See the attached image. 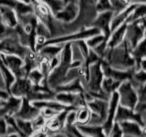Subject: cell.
Instances as JSON below:
<instances>
[{
	"label": "cell",
	"mask_w": 146,
	"mask_h": 137,
	"mask_svg": "<svg viewBox=\"0 0 146 137\" xmlns=\"http://www.w3.org/2000/svg\"><path fill=\"white\" fill-rule=\"evenodd\" d=\"M98 0H78V6H79V14L76 19L68 24H62L58 22L59 29L64 30L67 34L74 33L79 31L80 29L89 27L90 24L94 17L97 15L95 6Z\"/></svg>",
	"instance_id": "obj_1"
},
{
	"label": "cell",
	"mask_w": 146,
	"mask_h": 137,
	"mask_svg": "<svg viewBox=\"0 0 146 137\" xmlns=\"http://www.w3.org/2000/svg\"><path fill=\"white\" fill-rule=\"evenodd\" d=\"M98 34H100V31L98 29H96V27H85V29H82L79 31L74 32V33L61 35L59 37H55V38L47 39L36 49V51L42 47V46H45V45H64L65 43L73 42V41H77L80 39L86 40Z\"/></svg>",
	"instance_id": "obj_2"
},
{
	"label": "cell",
	"mask_w": 146,
	"mask_h": 137,
	"mask_svg": "<svg viewBox=\"0 0 146 137\" xmlns=\"http://www.w3.org/2000/svg\"><path fill=\"white\" fill-rule=\"evenodd\" d=\"M29 47L22 45L17 34L9 36L7 38L0 40V53L6 55H16L24 59L27 54L30 51Z\"/></svg>",
	"instance_id": "obj_3"
},
{
	"label": "cell",
	"mask_w": 146,
	"mask_h": 137,
	"mask_svg": "<svg viewBox=\"0 0 146 137\" xmlns=\"http://www.w3.org/2000/svg\"><path fill=\"white\" fill-rule=\"evenodd\" d=\"M145 37V17L127 24L125 32V40L128 47L131 50L143 40Z\"/></svg>",
	"instance_id": "obj_4"
},
{
	"label": "cell",
	"mask_w": 146,
	"mask_h": 137,
	"mask_svg": "<svg viewBox=\"0 0 146 137\" xmlns=\"http://www.w3.org/2000/svg\"><path fill=\"white\" fill-rule=\"evenodd\" d=\"M116 91L119 94V104L123 107L134 110L138 102V94L129 80L122 81Z\"/></svg>",
	"instance_id": "obj_5"
},
{
	"label": "cell",
	"mask_w": 146,
	"mask_h": 137,
	"mask_svg": "<svg viewBox=\"0 0 146 137\" xmlns=\"http://www.w3.org/2000/svg\"><path fill=\"white\" fill-rule=\"evenodd\" d=\"M100 61L90 64L89 66V79L88 82H87V91H91V92H100V91H102V82L104 75L102 70Z\"/></svg>",
	"instance_id": "obj_6"
},
{
	"label": "cell",
	"mask_w": 146,
	"mask_h": 137,
	"mask_svg": "<svg viewBox=\"0 0 146 137\" xmlns=\"http://www.w3.org/2000/svg\"><path fill=\"white\" fill-rule=\"evenodd\" d=\"M113 17V11L108 10L97 13V15L94 17L92 22L90 24V27H93L98 29L100 33H102L105 39L109 40L110 36L111 34V21Z\"/></svg>",
	"instance_id": "obj_7"
},
{
	"label": "cell",
	"mask_w": 146,
	"mask_h": 137,
	"mask_svg": "<svg viewBox=\"0 0 146 137\" xmlns=\"http://www.w3.org/2000/svg\"><path fill=\"white\" fill-rule=\"evenodd\" d=\"M0 59L16 78L26 77L24 61L21 58L16 55H6L0 53Z\"/></svg>",
	"instance_id": "obj_8"
},
{
	"label": "cell",
	"mask_w": 146,
	"mask_h": 137,
	"mask_svg": "<svg viewBox=\"0 0 146 137\" xmlns=\"http://www.w3.org/2000/svg\"><path fill=\"white\" fill-rule=\"evenodd\" d=\"M118 105H119V94L115 90L111 94V97L109 99V108H108L107 117L102 124L104 134H106L107 137L112 129L114 122H115L114 119H115V114H116Z\"/></svg>",
	"instance_id": "obj_9"
},
{
	"label": "cell",
	"mask_w": 146,
	"mask_h": 137,
	"mask_svg": "<svg viewBox=\"0 0 146 137\" xmlns=\"http://www.w3.org/2000/svg\"><path fill=\"white\" fill-rule=\"evenodd\" d=\"M33 89V84L27 77L16 78L10 87L9 94L18 98H26Z\"/></svg>",
	"instance_id": "obj_10"
},
{
	"label": "cell",
	"mask_w": 146,
	"mask_h": 137,
	"mask_svg": "<svg viewBox=\"0 0 146 137\" xmlns=\"http://www.w3.org/2000/svg\"><path fill=\"white\" fill-rule=\"evenodd\" d=\"M78 14H79L78 1H73L67 3L62 10L53 15V17L62 24H68L76 19Z\"/></svg>",
	"instance_id": "obj_11"
},
{
	"label": "cell",
	"mask_w": 146,
	"mask_h": 137,
	"mask_svg": "<svg viewBox=\"0 0 146 137\" xmlns=\"http://www.w3.org/2000/svg\"><path fill=\"white\" fill-rule=\"evenodd\" d=\"M114 121H115V122L123 121H133L138 122L141 126H145V120L143 117H141L139 113H136L133 110L123 107L120 104L118 105Z\"/></svg>",
	"instance_id": "obj_12"
},
{
	"label": "cell",
	"mask_w": 146,
	"mask_h": 137,
	"mask_svg": "<svg viewBox=\"0 0 146 137\" xmlns=\"http://www.w3.org/2000/svg\"><path fill=\"white\" fill-rule=\"evenodd\" d=\"M39 114H40L39 109L33 106L27 98H22L21 106L19 110H18V112L14 115V117L23 119V120H27V121H32L38 115H39Z\"/></svg>",
	"instance_id": "obj_13"
},
{
	"label": "cell",
	"mask_w": 146,
	"mask_h": 137,
	"mask_svg": "<svg viewBox=\"0 0 146 137\" xmlns=\"http://www.w3.org/2000/svg\"><path fill=\"white\" fill-rule=\"evenodd\" d=\"M0 6H5L15 11L17 16H23L34 13L32 4H26L19 0H0Z\"/></svg>",
	"instance_id": "obj_14"
},
{
	"label": "cell",
	"mask_w": 146,
	"mask_h": 137,
	"mask_svg": "<svg viewBox=\"0 0 146 137\" xmlns=\"http://www.w3.org/2000/svg\"><path fill=\"white\" fill-rule=\"evenodd\" d=\"M119 125L123 135H131L135 137H145V126H141L133 121L119 122Z\"/></svg>",
	"instance_id": "obj_15"
},
{
	"label": "cell",
	"mask_w": 146,
	"mask_h": 137,
	"mask_svg": "<svg viewBox=\"0 0 146 137\" xmlns=\"http://www.w3.org/2000/svg\"><path fill=\"white\" fill-rule=\"evenodd\" d=\"M86 106L89 108L90 112L98 115L103 122H105L108 113L109 100H104L102 99L93 98L90 102H86Z\"/></svg>",
	"instance_id": "obj_16"
},
{
	"label": "cell",
	"mask_w": 146,
	"mask_h": 137,
	"mask_svg": "<svg viewBox=\"0 0 146 137\" xmlns=\"http://www.w3.org/2000/svg\"><path fill=\"white\" fill-rule=\"evenodd\" d=\"M31 104L38 109H43L48 108L54 110L56 112H62V111H70V110L75 109L72 106H68V105L62 104L60 102H57L55 100H34V102H30Z\"/></svg>",
	"instance_id": "obj_17"
},
{
	"label": "cell",
	"mask_w": 146,
	"mask_h": 137,
	"mask_svg": "<svg viewBox=\"0 0 146 137\" xmlns=\"http://www.w3.org/2000/svg\"><path fill=\"white\" fill-rule=\"evenodd\" d=\"M127 29V23H123L122 25L118 27L115 30L111 32L110 39L107 42V49H114L123 42L125 39V32Z\"/></svg>",
	"instance_id": "obj_18"
},
{
	"label": "cell",
	"mask_w": 146,
	"mask_h": 137,
	"mask_svg": "<svg viewBox=\"0 0 146 137\" xmlns=\"http://www.w3.org/2000/svg\"><path fill=\"white\" fill-rule=\"evenodd\" d=\"M137 5L138 4H130L129 6L126 7L122 11H121L119 14H117V15L112 17L111 21V32L113 30H115L118 27L122 25L123 23H125L127 18L129 17L131 13L135 8V7L137 6Z\"/></svg>",
	"instance_id": "obj_19"
},
{
	"label": "cell",
	"mask_w": 146,
	"mask_h": 137,
	"mask_svg": "<svg viewBox=\"0 0 146 137\" xmlns=\"http://www.w3.org/2000/svg\"><path fill=\"white\" fill-rule=\"evenodd\" d=\"M55 93L56 92H72V93H77V92H84L86 91L82 86L80 78L76 79L72 81L68 82L65 84H61L57 86L56 88L53 90Z\"/></svg>",
	"instance_id": "obj_20"
},
{
	"label": "cell",
	"mask_w": 146,
	"mask_h": 137,
	"mask_svg": "<svg viewBox=\"0 0 146 137\" xmlns=\"http://www.w3.org/2000/svg\"><path fill=\"white\" fill-rule=\"evenodd\" d=\"M0 18L9 27L15 29L17 26V16L15 11L5 6H0Z\"/></svg>",
	"instance_id": "obj_21"
},
{
	"label": "cell",
	"mask_w": 146,
	"mask_h": 137,
	"mask_svg": "<svg viewBox=\"0 0 146 137\" xmlns=\"http://www.w3.org/2000/svg\"><path fill=\"white\" fill-rule=\"evenodd\" d=\"M145 39L141 40L139 44L131 50V54L134 61V70H141V61L145 59Z\"/></svg>",
	"instance_id": "obj_22"
},
{
	"label": "cell",
	"mask_w": 146,
	"mask_h": 137,
	"mask_svg": "<svg viewBox=\"0 0 146 137\" xmlns=\"http://www.w3.org/2000/svg\"><path fill=\"white\" fill-rule=\"evenodd\" d=\"M63 46L64 45H45L38 49L36 52L38 56L51 61L54 57L60 54Z\"/></svg>",
	"instance_id": "obj_23"
},
{
	"label": "cell",
	"mask_w": 146,
	"mask_h": 137,
	"mask_svg": "<svg viewBox=\"0 0 146 137\" xmlns=\"http://www.w3.org/2000/svg\"><path fill=\"white\" fill-rule=\"evenodd\" d=\"M77 129L81 134L89 137H107L104 134L102 125H92V124H82L75 125Z\"/></svg>",
	"instance_id": "obj_24"
},
{
	"label": "cell",
	"mask_w": 146,
	"mask_h": 137,
	"mask_svg": "<svg viewBox=\"0 0 146 137\" xmlns=\"http://www.w3.org/2000/svg\"><path fill=\"white\" fill-rule=\"evenodd\" d=\"M0 73H1V76L3 78V80L5 83V89H6V90L9 93V90H10V87L13 84V82L15 81L16 77L6 67V65H5L3 61H1V59H0Z\"/></svg>",
	"instance_id": "obj_25"
},
{
	"label": "cell",
	"mask_w": 146,
	"mask_h": 137,
	"mask_svg": "<svg viewBox=\"0 0 146 137\" xmlns=\"http://www.w3.org/2000/svg\"><path fill=\"white\" fill-rule=\"evenodd\" d=\"M78 93V92H77ZM77 93L72 92H56L54 96V100L62 104L68 105V106H72L74 105ZM74 108V107H73Z\"/></svg>",
	"instance_id": "obj_26"
},
{
	"label": "cell",
	"mask_w": 146,
	"mask_h": 137,
	"mask_svg": "<svg viewBox=\"0 0 146 137\" xmlns=\"http://www.w3.org/2000/svg\"><path fill=\"white\" fill-rule=\"evenodd\" d=\"M121 83V81L115 80L110 77H104L102 82V90L106 94L111 95L113 91L117 90V88Z\"/></svg>",
	"instance_id": "obj_27"
},
{
	"label": "cell",
	"mask_w": 146,
	"mask_h": 137,
	"mask_svg": "<svg viewBox=\"0 0 146 137\" xmlns=\"http://www.w3.org/2000/svg\"><path fill=\"white\" fill-rule=\"evenodd\" d=\"M145 14H146V5H145V3L138 4L133 10H132V12L131 13L129 17L127 18L125 23L129 24V23H131L133 21L141 19V18H143V17H145Z\"/></svg>",
	"instance_id": "obj_28"
},
{
	"label": "cell",
	"mask_w": 146,
	"mask_h": 137,
	"mask_svg": "<svg viewBox=\"0 0 146 137\" xmlns=\"http://www.w3.org/2000/svg\"><path fill=\"white\" fill-rule=\"evenodd\" d=\"M90 117V111L87 106L78 108L76 110V123L75 125L87 124Z\"/></svg>",
	"instance_id": "obj_29"
},
{
	"label": "cell",
	"mask_w": 146,
	"mask_h": 137,
	"mask_svg": "<svg viewBox=\"0 0 146 137\" xmlns=\"http://www.w3.org/2000/svg\"><path fill=\"white\" fill-rule=\"evenodd\" d=\"M15 119H16L17 126L21 132L23 137H29L33 134L34 131L32 129L31 121L23 120V119H19V118H15Z\"/></svg>",
	"instance_id": "obj_30"
},
{
	"label": "cell",
	"mask_w": 146,
	"mask_h": 137,
	"mask_svg": "<svg viewBox=\"0 0 146 137\" xmlns=\"http://www.w3.org/2000/svg\"><path fill=\"white\" fill-rule=\"evenodd\" d=\"M38 1L44 3L51 11L52 15H55L56 13L62 10L66 6V3L62 0H38Z\"/></svg>",
	"instance_id": "obj_31"
},
{
	"label": "cell",
	"mask_w": 146,
	"mask_h": 137,
	"mask_svg": "<svg viewBox=\"0 0 146 137\" xmlns=\"http://www.w3.org/2000/svg\"><path fill=\"white\" fill-rule=\"evenodd\" d=\"M27 77L29 78V80L32 82V84L34 86L39 85L41 82L43 81V80L47 79V78H45V76L42 74V72L38 70V68L32 70L29 74H27Z\"/></svg>",
	"instance_id": "obj_32"
},
{
	"label": "cell",
	"mask_w": 146,
	"mask_h": 137,
	"mask_svg": "<svg viewBox=\"0 0 146 137\" xmlns=\"http://www.w3.org/2000/svg\"><path fill=\"white\" fill-rule=\"evenodd\" d=\"M85 41H86V44L89 47V49H91L96 48L98 45H100V43H102L103 41H107V42H108V40L105 39V37L102 33L91 37V38L86 39Z\"/></svg>",
	"instance_id": "obj_33"
},
{
	"label": "cell",
	"mask_w": 146,
	"mask_h": 137,
	"mask_svg": "<svg viewBox=\"0 0 146 137\" xmlns=\"http://www.w3.org/2000/svg\"><path fill=\"white\" fill-rule=\"evenodd\" d=\"M15 34H17L16 29L9 27L8 26L5 24V23L1 20V18H0V40L6 39L9 36L15 35Z\"/></svg>",
	"instance_id": "obj_34"
},
{
	"label": "cell",
	"mask_w": 146,
	"mask_h": 137,
	"mask_svg": "<svg viewBox=\"0 0 146 137\" xmlns=\"http://www.w3.org/2000/svg\"><path fill=\"white\" fill-rule=\"evenodd\" d=\"M46 122L47 120L42 116V115H38L35 119L31 121V125H32V129H33L34 132H38L43 130L45 126H46Z\"/></svg>",
	"instance_id": "obj_35"
},
{
	"label": "cell",
	"mask_w": 146,
	"mask_h": 137,
	"mask_svg": "<svg viewBox=\"0 0 146 137\" xmlns=\"http://www.w3.org/2000/svg\"><path fill=\"white\" fill-rule=\"evenodd\" d=\"M76 110L77 109H72L70 110L67 112L66 115V125H75L76 123Z\"/></svg>",
	"instance_id": "obj_36"
},
{
	"label": "cell",
	"mask_w": 146,
	"mask_h": 137,
	"mask_svg": "<svg viewBox=\"0 0 146 137\" xmlns=\"http://www.w3.org/2000/svg\"><path fill=\"white\" fill-rule=\"evenodd\" d=\"M58 113V112L54 111V110L51 109H48V108H43L40 109V115H42L46 120H50L53 117H55Z\"/></svg>",
	"instance_id": "obj_37"
},
{
	"label": "cell",
	"mask_w": 146,
	"mask_h": 137,
	"mask_svg": "<svg viewBox=\"0 0 146 137\" xmlns=\"http://www.w3.org/2000/svg\"><path fill=\"white\" fill-rule=\"evenodd\" d=\"M77 46L78 48L80 49V52L82 53V55H83V57L86 58V56L88 55V52H89V47L87 46L86 44V41L84 39H80V40H77V41H73Z\"/></svg>",
	"instance_id": "obj_38"
},
{
	"label": "cell",
	"mask_w": 146,
	"mask_h": 137,
	"mask_svg": "<svg viewBox=\"0 0 146 137\" xmlns=\"http://www.w3.org/2000/svg\"><path fill=\"white\" fill-rule=\"evenodd\" d=\"M108 137H123V134L118 122H114L112 129L109 134Z\"/></svg>",
	"instance_id": "obj_39"
},
{
	"label": "cell",
	"mask_w": 146,
	"mask_h": 137,
	"mask_svg": "<svg viewBox=\"0 0 146 137\" xmlns=\"http://www.w3.org/2000/svg\"><path fill=\"white\" fill-rule=\"evenodd\" d=\"M64 130H66L68 132H70L73 135H75L76 137H89L83 134H81V132L77 129V127L75 125H68V126H65L64 127Z\"/></svg>",
	"instance_id": "obj_40"
},
{
	"label": "cell",
	"mask_w": 146,
	"mask_h": 137,
	"mask_svg": "<svg viewBox=\"0 0 146 137\" xmlns=\"http://www.w3.org/2000/svg\"><path fill=\"white\" fill-rule=\"evenodd\" d=\"M48 137H68V136L65 134V132L61 131V132H53V134H50L48 135Z\"/></svg>",
	"instance_id": "obj_41"
},
{
	"label": "cell",
	"mask_w": 146,
	"mask_h": 137,
	"mask_svg": "<svg viewBox=\"0 0 146 137\" xmlns=\"http://www.w3.org/2000/svg\"><path fill=\"white\" fill-rule=\"evenodd\" d=\"M130 4H143L145 3L146 0H129Z\"/></svg>",
	"instance_id": "obj_42"
},
{
	"label": "cell",
	"mask_w": 146,
	"mask_h": 137,
	"mask_svg": "<svg viewBox=\"0 0 146 137\" xmlns=\"http://www.w3.org/2000/svg\"><path fill=\"white\" fill-rule=\"evenodd\" d=\"M7 137H20V135L17 134V132H12V134H7Z\"/></svg>",
	"instance_id": "obj_43"
},
{
	"label": "cell",
	"mask_w": 146,
	"mask_h": 137,
	"mask_svg": "<svg viewBox=\"0 0 146 137\" xmlns=\"http://www.w3.org/2000/svg\"><path fill=\"white\" fill-rule=\"evenodd\" d=\"M19 1L24 2V3H26V4H31V1H30V0H19Z\"/></svg>",
	"instance_id": "obj_44"
},
{
	"label": "cell",
	"mask_w": 146,
	"mask_h": 137,
	"mask_svg": "<svg viewBox=\"0 0 146 137\" xmlns=\"http://www.w3.org/2000/svg\"><path fill=\"white\" fill-rule=\"evenodd\" d=\"M62 1H64L66 4L68 3V2H73V1H78V0H62Z\"/></svg>",
	"instance_id": "obj_45"
},
{
	"label": "cell",
	"mask_w": 146,
	"mask_h": 137,
	"mask_svg": "<svg viewBox=\"0 0 146 137\" xmlns=\"http://www.w3.org/2000/svg\"><path fill=\"white\" fill-rule=\"evenodd\" d=\"M0 137H7V134H6V135H3V136H0Z\"/></svg>",
	"instance_id": "obj_46"
}]
</instances>
